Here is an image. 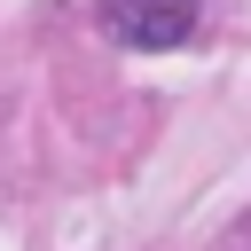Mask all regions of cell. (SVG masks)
<instances>
[{"label":"cell","mask_w":251,"mask_h":251,"mask_svg":"<svg viewBox=\"0 0 251 251\" xmlns=\"http://www.w3.org/2000/svg\"><path fill=\"white\" fill-rule=\"evenodd\" d=\"M102 24L126 47H180L196 31V0H102Z\"/></svg>","instance_id":"6da1fadb"}]
</instances>
